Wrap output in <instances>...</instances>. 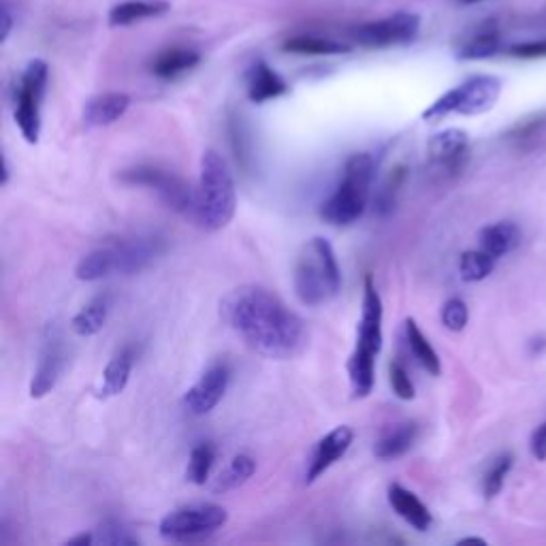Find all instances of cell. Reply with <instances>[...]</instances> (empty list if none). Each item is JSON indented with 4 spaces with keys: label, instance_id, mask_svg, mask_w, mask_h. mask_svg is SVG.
I'll list each match as a JSON object with an SVG mask.
<instances>
[{
    "label": "cell",
    "instance_id": "52a82bcc",
    "mask_svg": "<svg viewBox=\"0 0 546 546\" xmlns=\"http://www.w3.org/2000/svg\"><path fill=\"white\" fill-rule=\"evenodd\" d=\"M120 182L128 186L148 188L156 192L160 201H163L167 207H171L173 212H178L186 218L195 216L197 188H192L184 178L175 175L173 171H167L156 165H135L120 173Z\"/></svg>",
    "mask_w": 546,
    "mask_h": 546
},
{
    "label": "cell",
    "instance_id": "e0dca14e",
    "mask_svg": "<svg viewBox=\"0 0 546 546\" xmlns=\"http://www.w3.org/2000/svg\"><path fill=\"white\" fill-rule=\"evenodd\" d=\"M389 504L397 512V517L404 519L416 532H429L433 525V517L429 508L419 500V495H414L410 489L401 487L399 483H393L389 487Z\"/></svg>",
    "mask_w": 546,
    "mask_h": 546
},
{
    "label": "cell",
    "instance_id": "ba28073f",
    "mask_svg": "<svg viewBox=\"0 0 546 546\" xmlns=\"http://www.w3.org/2000/svg\"><path fill=\"white\" fill-rule=\"evenodd\" d=\"M50 79V67L45 60H30L20 77V84L15 88V107L13 118L18 124L26 143H35L41 137V107Z\"/></svg>",
    "mask_w": 546,
    "mask_h": 546
},
{
    "label": "cell",
    "instance_id": "f1b7e54d",
    "mask_svg": "<svg viewBox=\"0 0 546 546\" xmlns=\"http://www.w3.org/2000/svg\"><path fill=\"white\" fill-rule=\"evenodd\" d=\"M216 463V446L212 442H199L190 451L186 465V480L192 485H205L210 480L212 468Z\"/></svg>",
    "mask_w": 546,
    "mask_h": 546
},
{
    "label": "cell",
    "instance_id": "4dcf8cb0",
    "mask_svg": "<svg viewBox=\"0 0 546 546\" xmlns=\"http://www.w3.org/2000/svg\"><path fill=\"white\" fill-rule=\"evenodd\" d=\"M495 261L491 254H487L483 248L480 250H468L461 254V261H459V271H461V278L465 282H480L491 276V271L495 267Z\"/></svg>",
    "mask_w": 546,
    "mask_h": 546
},
{
    "label": "cell",
    "instance_id": "9c48e42d",
    "mask_svg": "<svg viewBox=\"0 0 546 546\" xmlns=\"http://www.w3.org/2000/svg\"><path fill=\"white\" fill-rule=\"evenodd\" d=\"M227 521L229 512L218 504H190L169 512L160 521L158 532L171 542H197L214 536L218 529L227 525Z\"/></svg>",
    "mask_w": 546,
    "mask_h": 546
},
{
    "label": "cell",
    "instance_id": "30bf717a",
    "mask_svg": "<svg viewBox=\"0 0 546 546\" xmlns=\"http://www.w3.org/2000/svg\"><path fill=\"white\" fill-rule=\"evenodd\" d=\"M67 361H69L67 340H64L60 327L50 325L45 329L41 350H39L37 369L30 380V397L32 399H41L47 393H52V389L56 387L62 372H64V367H67Z\"/></svg>",
    "mask_w": 546,
    "mask_h": 546
},
{
    "label": "cell",
    "instance_id": "ffe728a7",
    "mask_svg": "<svg viewBox=\"0 0 546 546\" xmlns=\"http://www.w3.org/2000/svg\"><path fill=\"white\" fill-rule=\"evenodd\" d=\"M416 438H419V425L416 423H404L391 429L389 433L376 442L374 446V455L382 461H391L404 457L410 448L414 446Z\"/></svg>",
    "mask_w": 546,
    "mask_h": 546
},
{
    "label": "cell",
    "instance_id": "e575fe53",
    "mask_svg": "<svg viewBox=\"0 0 546 546\" xmlns=\"http://www.w3.org/2000/svg\"><path fill=\"white\" fill-rule=\"evenodd\" d=\"M442 325L448 329V331H453V333H459L465 329V325H468V320H470V312H468V305H465L463 299L459 297H453V299H448L444 305H442Z\"/></svg>",
    "mask_w": 546,
    "mask_h": 546
},
{
    "label": "cell",
    "instance_id": "d590c367",
    "mask_svg": "<svg viewBox=\"0 0 546 546\" xmlns=\"http://www.w3.org/2000/svg\"><path fill=\"white\" fill-rule=\"evenodd\" d=\"M510 468H512L510 455H502L500 459H495V463L491 465L489 472L485 474V480H483V493H485L487 500H493V497L502 491Z\"/></svg>",
    "mask_w": 546,
    "mask_h": 546
},
{
    "label": "cell",
    "instance_id": "44dd1931",
    "mask_svg": "<svg viewBox=\"0 0 546 546\" xmlns=\"http://www.w3.org/2000/svg\"><path fill=\"white\" fill-rule=\"evenodd\" d=\"M519 242L521 231L512 222H497L480 231V248L491 254L493 259H502V256L515 250Z\"/></svg>",
    "mask_w": 546,
    "mask_h": 546
},
{
    "label": "cell",
    "instance_id": "8992f818",
    "mask_svg": "<svg viewBox=\"0 0 546 546\" xmlns=\"http://www.w3.org/2000/svg\"><path fill=\"white\" fill-rule=\"evenodd\" d=\"M502 94V79L495 75H474L461 86L444 92L438 101H433L425 111L423 120L440 122L451 114L480 116L487 114Z\"/></svg>",
    "mask_w": 546,
    "mask_h": 546
},
{
    "label": "cell",
    "instance_id": "6da1fadb",
    "mask_svg": "<svg viewBox=\"0 0 546 546\" xmlns=\"http://www.w3.org/2000/svg\"><path fill=\"white\" fill-rule=\"evenodd\" d=\"M222 318L259 355L293 359L308 346L303 318L261 286H242L222 299Z\"/></svg>",
    "mask_w": 546,
    "mask_h": 546
},
{
    "label": "cell",
    "instance_id": "7bdbcfd3",
    "mask_svg": "<svg viewBox=\"0 0 546 546\" xmlns=\"http://www.w3.org/2000/svg\"><path fill=\"white\" fill-rule=\"evenodd\" d=\"M463 5H474V3H483V0H461Z\"/></svg>",
    "mask_w": 546,
    "mask_h": 546
},
{
    "label": "cell",
    "instance_id": "5bb4252c",
    "mask_svg": "<svg viewBox=\"0 0 546 546\" xmlns=\"http://www.w3.org/2000/svg\"><path fill=\"white\" fill-rule=\"evenodd\" d=\"M429 160L431 165L442 173H459L470 154V139L468 133L461 128H448L429 139Z\"/></svg>",
    "mask_w": 546,
    "mask_h": 546
},
{
    "label": "cell",
    "instance_id": "9a60e30c",
    "mask_svg": "<svg viewBox=\"0 0 546 546\" xmlns=\"http://www.w3.org/2000/svg\"><path fill=\"white\" fill-rule=\"evenodd\" d=\"M352 440H355V431H352L348 425H340L331 429L327 436L320 438L314 446L312 457L308 461V470H305V483H314L320 476H323L331 465L340 461L348 448L352 446Z\"/></svg>",
    "mask_w": 546,
    "mask_h": 546
},
{
    "label": "cell",
    "instance_id": "cb8c5ba5",
    "mask_svg": "<svg viewBox=\"0 0 546 546\" xmlns=\"http://www.w3.org/2000/svg\"><path fill=\"white\" fill-rule=\"evenodd\" d=\"M109 308H111V303H109L107 295L94 297L90 303H86L84 308L73 316L71 329L79 337H92V335H96L99 331H103V327L107 323Z\"/></svg>",
    "mask_w": 546,
    "mask_h": 546
},
{
    "label": "cell",
    "instance_id": "83f0119b",
    "mask_svg": "<svg viewBox=\"0 0 546 546\" xmlns=\"http://www.w3.org/2000/svg\"><path fill=\"white\" fill-rule=\"evenodd\" d=\"M254 472H256V461L250 455H235L227 463V468L218 474L216 483H214V491L227 493V491L242 487L248 483Z\"/></svg>",
    "mask_w": 546,
    "mask_h": 546
},
{
    "label": "cell",
    "instance_id": "8d00e7d4",
    "mask_svg": "<svg viewBox=\"0 0 546 546\" xmlns=\"http://www.w3.org/2000/svg\"><path fill=\"white\" fill-rule=\"evenodd\" d=\"M389 380H391L393 393L399 399H404V401L414 399V395H416L414 382L410 380V374H408V369L404 367V363H401V361H393L391 363V367H389Z\"/></svg>",
    "mask_w": 546,
    "mask_h": 546
},
{
    "label": "cell",
    "instance_id": "4fadbf2b",
    "mask_svg": "<svg viewBox=\"0 0 546 546\" xmlns=\"http://www.w3.org/2000/svg\"><path fill=\"white\" fill-rule=\"evenodd\" d=\"M109 248L111 252H114L116 273H122V276H133V273L148 269L158 256L167 250V242L165 237L148 233V235L116 239V242L109 244Z\"/></svg>",
    "mask_w": 546,
    "mask_h": 546
},
{
    "label": "cell",
    "instance_id": "d4e9b609",
    "mask_svg": "<svg viewBox=\"0 0 546 546\" xmlns=\"http://www.w3.org/2000/svg\"><path fill=\"white\" fill-rule=\"evenodd\" d=\"M167 9L169 3H163V0H154V3H148V0H126V3H120L109 11V26H128L156 18V15H163Z\"/></svg>",
    "mask_w": 546,
    "mask_h": 546
},
{
    "label": "cell",
    "instance_id": "4316f807",
    "mask_svg": "<svg viewBox=\"0 0 546 546\" xmlns=\"http://www.w3.org/2000/svg\"><path fill=\"white\" fill-rule=\"evenodd\" d=\"M282 50L288 54H301V56H340L350 54L352 47L346 43H337L331 39H318V37H295L288 39Z\"/></svg>",
    "mask_w": 546,
    "mask_h": 546
},
{
    "label": "cell",
    "instance_id": "484cf974",
    "mask_svg": "<svg viewBox=\"0 0 546 546\" xmlns=\"http://www.w3.org/2000/svg\"><path fill=\"white\" fill-rule=\"evenodd\" d=\"M109 273H116V263H114V252H111L109 244L103 248H96L90 254H86L82 261H79L75 276L82 282H96L107 278Z\"/></svg>",
    "mask_w": 546,
    "mask_h": 546
},
{
    "label": "cell",
    "instance_id": "7a4b0ae2",
    "mask_svg": "<svg viewBox=\"0 0 546 546\" xmlns=\"http://www.w3.org/2000/svg\"><path fill=\"white\" fill-rule=\"evenodd\" d=\"M382 297L376 288L372 273L363 280V308L357 327V344L348 359L350 391L357 399L367 397L376 384V359L382 350Z\"/></svg>",
    "mask_w": 546,
    "mask_h": 546
},
{
    "label": "cell",
    "instance_id": "f546056e",
    "mask_svg": "<svg viewBox=\"0 0 546 546\" xmlns=\"http://www.w3.org/2000/svg\"><path fill=\"white\" fill-rule=\"evenodd\" d=\"M229 141H231V148H233L239 169H242L244 173H250L254 167V150H252L250 133L246 124L242 122V118L229 120Z\"/></svg>",
    "mask_w": 546,
    "mask_h": 546
},
{
    "label": "cell",
    "instance_id": "836d02e7",
    "mask_svg": "<svg viewBox=\"0 0 546 546\" xmlns=\"http://www.w3.org/2000/svg\"><path fill=\"white\" fill-rule=\"evenodd\" d=\"M96 542L101 544H114V546H133L139 540L131 534V529H128L122 521L118 519H107L103 521V525L96 529Z\"/></svg>",
    "mask_w": 546,
    "mask_h": 546
},
{
    "label": "cell",
    "instance_id": "2e32d148",
    "mask_svg": "<svg viewBox=\"0 0 546 546\" xmlns=\"http://www.w3.org/2000/svg\"><path fill=\"white\" fill-rule=\"evenodd\" d=\"M128 107H131V96L124 92H105L92 99L84 107V124L90 128H103L118 122Z\"/></svg>",
    "mask_w": 546,
    "mask_h": 546
},
{
    "label": "cell",
    "instance_id": "3957f363",
    "mask_svg": "<svg viewBox=\"0 0 546 546\" xmlns=\"http://www.w3.org/2000/svg\"><path fill=\"white\" fill-rule=\"evenodd\" d=\"M237 188L233 171L227 160L216 150H207L201 156L195 216L197 224L205 231H220L235 216Z\"/></svg>",
    "mask_w": 546,
    "mask_h": 546
},
{
    "label": "cell",
    "instance_id": "d6986e66",
    "mask_svg": "<svg viewBox=\"0 0 546 546\" xmlns=\"http://www.w3.org/2000/svg\"><path fill=\"white\" fill-rule=\"evenodd\" d=\"M288 92V84L269 64L256 62L248 71V99L256 105L280 99Z\"/></svg>",
    "mask_w": 546,
    "mask_h": 546
},
{
    "label": "cell",
    "instance_id": "5b68a950",
    "mask_svg": "<svg viewBox=\"0 0 546 546\" xmlns=\"http://www.w3.org/2000/svg\"><path fill=\"white\" fill-rule=\"evenodd\" d=\"M342 291V269L325 237H312L295 265V295L303 305H323Z\"/></svg>",
    "mask_w": 546,
    "mask_h": 546
},
{
    "label": "cell",
    "instance_id": "d6a6232c",
    "mask_svg": "<svg viewBox=\"0 0 546 546\" xmlns=\"http://www.w3.org/2000/svg\"><path fill=\"white\" fill-rule=\"evenodd\" d=\"M497 52H500V37H497V32L493 30H485L478 32V35L468 43H463L457 56L461 60H483L495 56Z\"/></svg>",
    "mask_w": 546,
    "mask_h": 546
},
{
    "label": "cell",
    "instance_id": "b9f144b4",
    "mask_svg": "<svg viewBox=\"0 0 546 546\" xmlns=\"http://www.w3.org/2000/svg\"><path fill=\"white\" fill-rule=\"evenodd\" d=\"M9 175H11L9 163H7V158H3V186H7V184H9Z\"/></svg>",
    "mask_w": 546,
    "mask_h": 546
},
{
    "label": "cell",
    "instance_id": "74e56055",
    "mask_svg": "<svg viewBox=\"0 0 546 546\" xmlns=\"http://www.w3.org/2000/svg\"><path fill=\"white\" fill-rule=\"evenodd\" d=\"M508 54L517 56V58H546V39L517 43V45L510 47Z\"/></svg>",
    "mask_w": 546,
    "mask_h": 546
},
{
    "label": "cell",
    "instance_id": "1f68e13d",
    "mask_svg": "<svg viewBox=\"0 0 546 546\" xmlns=\"http://www.w3.org/2000/svg\"><path fill=\"white\" fill-rule=\"evenodd\" d=\"M406 178H408V169L406 167H395L389 178L384 180L382 188L378 190V195L374 199V210L380 214V216H387L393 212V207L397 203V195L401 186L406 184Z\"/></svg>",
    "mask_w": 546,
    "mask_h": 546
},
{
    "label": "cell",
    "instance_id": "f35d334b",
    "mask_svg": "<svg viewBox=\"0 0 546 546\" xmlns=\"http://www.w3.org/2000/svg\"><path fill=\"white\" fill-rule=\"evenodd\" d=\"M532 455L538 461L546 459V421L534 431V436H532Z\"/></svg>",
    "mask_w": 546,
    "mask_h": 546
},
{
    "label": "cell",
    "instance_id": "7c38bea8",
    "mask_svg": "<svg viewBox=\"0 0 546 546\" xmlns=\"http://www.w3.org/2000/svg\"><path fill=\"white\" fill-rule=\"evenodd\" d=\"M229 384H231V367L224 361L212 363L201 374V378L184 393V399H182L184 410L192 416L210 414L224 399V395H227Z\"/></svg>",
    "mask_w": 546,
    "mask_h": 546
},
{
    "label": "cell",
    "instance_id": "ac0fdd59",
    "mask_svg": "<svg viewBox=\"0 0 546 546\" xmlns=\"http://www.w3.org/2000/svg\"><path fill=\"white\" fill-rule=\"evenodd\" d=\"M133 365H135V348L133 346L120 348L116 355L109 359L103 372L99 393L96 395L103 399L120 395L128 387V380H131V374H133Z\"/></svg>",
    "mask_w": 546,
    "mask_h": 546
},
{
    "label": "cell",
    "instance_id": "60d3db41",
    "mask_svg": "<svg viewBox=\"0 0 546 546\" xmlns=\"http://www.w3.org/2000/svg\"><path fill=\"white\" fill-rule=\"evenodd\" d=\"M96 542V536L94 534H79L75 538H71L67 544L75 546V544H82V546H88V544H94Z\"/></svg>",
    "mask_w": 546,
    "mask_h": 546
},
{
    "label": "cell",
    "instance_id": "603a6c76",
    "mask_svg": "<svg viewBox=\"0 0 546 546\" xmlns=\"http://www.w3.org/2000/svg\"><path fill=\"white\" fill-rule=\"evenodd\" d=\"M201 62V54L195 50H186V47H173L163 54H158L152 62V73L160 79H175L178 75L195 69Z\"/></svg>",
    "mask_w": 546,
    "mask_h": 546
},
{
    "label": "cell",
    "instance_id": "ab89813d",
    "mask_svg": "<svg viewBox=\"0 0 546 546\" xmlns=\"http://www.w3.org/2000/svg\"><path fill=\"white\" fill-rule=\"evenodd\" d=\"M11 28H13V18L7 7H3V32H0V41H7L9 35H11Z\"/></svg>",
    "mask_w": 546,
    "mask_h": 546
},
{
    "label": "cell",
    "instance_id": "277c9868",
    "mask_svg": "<svg viewBox=\"0 0 546 546\" xmlns=\"http://www.w3.org/2000/svg\"><path fill=\"white\" fill-rule=\"evenodd\" d=\"M376 175L374 156L367 152L352 154L342 169V180L331 192V197L320 205V218L333 227H350L363 214L372 195Z\"/></svg>",
    "mask_w": 546,
    "mask_h": 546
},
{
    "label": "cell",
    "instance_id": "7402d4cb",
    "mask_svg": "<svg viewBox=\"0 0 546 546\" xmlns=\"http://www.w3.org/2000/svg\"><path fill=\"white\" fill-rule=\"evenodd\" d=\"M404 333H406V344L412 352V357L416 359L427 374L431 376H440L442 372V363L436 348L429 344V340L425 337V333L421 331V327L416 325L414 318H408L404 323Z\"/></svg>",
    "mask_w": 546,
    "mask_h": 546
},
{
    "label": "cell",
    "instance_id": "8fae6325",
    "mask_svg": "<svg viewBox=\"0 0 546 546\" xmlns=\"http://www.w3.org/2000/svg\"><path fill=\"white\" fill-rule=\"evenodd\" d=\"M419 30H421L419 15L410 11H399L391 15V18L359 26L355 32H352V39L363 47L406 45L419 37Z\"/></svg>",
    "mask_w": 546,
    "mask_h": 546
}]
</instances>
